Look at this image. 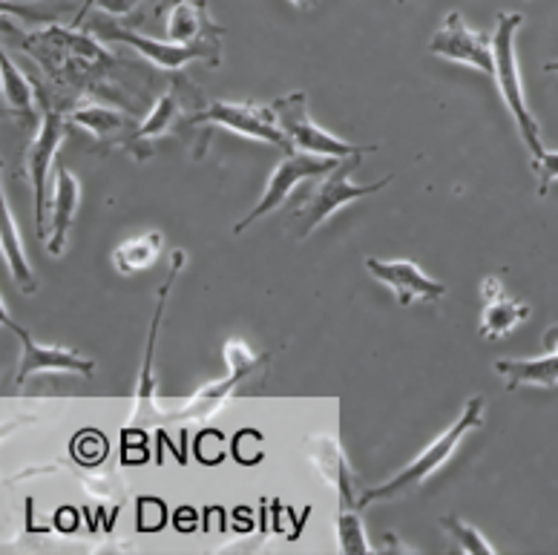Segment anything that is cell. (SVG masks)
<instances>
[{
  "label": "cell",
  "mask_w": 558,
  "mask_h": 555,
  "mask_svg": "<svg viewBox=\"0 0 558 555\" xmlns=\"http://www.w3.org/2000/svg\"><path fill=\"white\" fill-rule=\"evenodd\" d=\"M481 426H484V397L475 395L466 400L463 412L458 414V421H454L444 435L435 437L415 460H409L398 475H391L384 484H377L372 486V490L363 492L357 498L360 509L368 507V504H375V500L398 498V495H403V492L412 490V486H421L423 481L429 475H435L440 467H447V460L452 458L454 449L463 444V437H470L472 432Z\"/></svg>",
  "instance_id": "cell-1"
},
{
  "label": "cell",
  "mask_w": 558,
  "mask_h": 555,
  "mask_svg": "<svg viewBox=\"0 0 558 555\" xmlns=\"http://www.w3.org/2000/svg\"><path fill=\"white\" fill-rule=\"evenodd\" d=\"M521 24H524V15H519V12H498L495 15V84H498V93H501L507 110L512 112V119L519 124L526 150L533 153V159H538L544 153L542 130H538V121H535V116L526 107L524 84H521L519 72V56H515V33L521 29Z\"/></svg>",
  "instance_id": "cell-2"
},
{
  "label": "cell",
  "mask_w": 558,
  "mask_h": 555,
  "mask_svg": "<svg viewBox=\"0 0 558 555\" xmlns=\"http://www.w3.org/2000/svg\"><path fill=\"white\" fill-rule=\"evenodd\" d=\"M360 159H363V156H349V159L340 161V167H337V170H331V173H328L326 179L317 184V191H314L312 196H305L303 202L294 207L291 222H288V233H291V237L303 242V239L312 237L319 225H326L328 219H331V216H335L343 205H349V202H357V198L375 196V193L384 191L386 184H391V179H395L391 173L386 176V179H380L377 184L351 182L349 176L357 170Z\"/></svg>",
  "instance_id": "cell-3"
},
{
  "label": "cell",
  "mask_w": 558,
  "mask_h": 555,
  "mask_svg": "<svg viewBox=\"0 0 558 555\" xmlns=\"http://www.w3.org/2000/svg\"><path fill=\"white\" fill-rule=\"evenodd\" d=\"M29 56H35L40 64L47 67L56 79L78 84L96 70L105 72L112 64V58L98 47L89 35L72 33V29H47V33L33 35L21 40Z\"/></svg>",
  "instance_id": "cell-4"
},
{
  "label": "cell",
  "mask_w": 558,
  "mask_h": 555,
  "mask_svg": "<svg viewBox=\"0 0 558 555\" xmlns=\"http://www.w3.org/2000/svg\"><path fill=\"white\" fill-rule=\"evenodd\" d=\"M277 112L279 130L286 133L291 147L300 153H312V156H326V159H349V156H363V153L377 150V144H351L326 133V130L314 124L312 112H308V98L305 93H288L271 104Z\"/></svg>",
  "instance_id": "cell-5"
},
{
  "label": "cell",
  "mask_w": 558,
  "mask_h": 555,
  "mask_svg": "<svg viewBox=\"0 0 558 555\" xmlns=\"http://www.w3.org/2000/svg\"><path fill=\"white\" fill-rule=\"evenodd\" d=\"M38 107H40V128L38 135L26 150V167H29V179H33L35 191V214H38V237L47 239V173L56 153L64 138V110L52 104V98L38 87Z\"/></svg>",
  "instance_id": "cell-6"
},
{
  "label": "cell",
  "mask_w": 558,
  "mask_h": 555,
  "mask_svg": "<svg viewBox=\"0 0 558 555\" xmlns=\"http://www.w3.org/2000/svg\"><path fill=\"white\" fill-rule=\"evenodd\" d=\"M191 121L193 124H219V128H228L231 133L247 135L254 142L274 144L279 150L291 153V142L279 130L274 107H263V104L254 101H214L205 110L196 112Z\"/></svg>",
  "instance_id": "cell-7"
},
{
  "label": "cell",
  "mask_w": 558,
  "mask_h": 555,
  "mask_svg": "<svg viewBox=\"0 0 558 555\" xmlns=\"http://www.w3.org/2000/svg\"><path fill=\"white\" fill-rule=\"evenodd\" d=\"M340 161L343 159H326V156H312V153H288L286 159L274 167L271 179H268V184H265L263 198L256 202L254 210H251L242 222L233 225V233L240 237L242 230H245L247 225H254L259 216H268L271 210H277V207L291 196V191H294L296 184L303 182V179L328 176L331 170L340 167Z\"/></svg>",
  "instance_id": "cell-8"
},
{
  "label": "cell",
  "mask_w": 558,
  "mask_h": 555,
  "mask_svg": "<svg viewBox=\"0 0 558 555\" xmlns=\"http://www.w3.org/2000/svg\"><path fill=\"white\" fill-rule=\"evenodd\" d=\"M0 319L21 340V363H17L15 374L17 386H24L35 374H81V377H93L96 374V363L81 358L78 351L64 349V346H52L49 349V346H40L38 340H33V334L17 326L15 319L7 314V309H0Z\"/></svg>",
  "instance_id": "cell-9"
},
{
  "label": "cell",
  "mask_w": 558,
  "mask_h": 555,
  "mask_svg": "<svg viewBox=\"0 0 558 555\" xmlns=\"http://www.w3.org/2000/svg\"><path fill=\"white\" fill-rule=\"evenodd\" d=\"M225 363H228V377L208 383L199 391H193L187 400L179 403L173 418L187 421V418H208V414H214L233 391L240 389V383L263 365V358H256L254 351L247 349L242 340H228L225 342Z\"/></svg>",
  "instance_id": "cell-10"
},
{
  "label": "cell",
  "mask_w": 558,
  "mask_h": 555,
  "mask_svg": "<svg viewBox=\"0 0 558 555\" xmlns=\"http://www.w3.org/2000/svg\"><path fill=\"white\" fill-rule=\"evenodd\" d=\"M432 56L466 64L472 70H481L487 79H495V56H493V35L478 33L466 26L461 12H449L444 17V26L432 35L429 40Z\"/></svg>",
  "instance_id": "cell-11"
},
{
  "label": "cell",
  "mask_w": 558,
  "mask_h": 555,
  "mask_svg": "<svg viewBox=\"0 0 558 555\" xmlns=\"http://www.w3.org/2000/svg\"><path fill=\"white\" fill-rule=\"evenodd\" d=\"M93 33L98 35L101 40H116V44H124V47H133L136 52H142L150 64H156L159 70H182L184 64H191L196 58H205L208 64L219 67L222 64V52L214 47H182V44H161V40L144 38V35L133 33V29H121L119 24H112V21H105L101 15H96L93 26H89Z\"/></svg>",
  "instance_id": "cell-12"
},
{
  "label": "cell",
  "mask_w": 558,
  "mask_h": 555,
  "mask_svg": "<svg viewBox=\"0 0 558 555\" xmlns=\"http://www.w3.org/2000/svg\"><path fill=\"white\" fill-rule=\"evenodd\" d=\"M366 268L377 282L391 288V294L398 297L403 309H409L415 300L438 302L440 297L447 294L444 282L426 277L415 262L409 260H375V256H368Z\"/></svg>",
  "instance_id": "cell-13"
},
{
  "label": "cell",
  "mask_w": 558,
  "mask_h": 555,
  "mask_svg": "<svg viewBox=\"0 0 558 555\" xmlns=\"http://www.w3.org/2000/svg\"><path fill=\"white\" fill-rule=\"evenodd\" d=\"M81 205V182L66 170V165L58 161L56 167V188H52V205H49V214H52V237L47 239V248L52 256H61L66 248V239H70V228L78 216Z\"/></svg>",
  "instance_id": "cell-14"
},
{
  "label": "cell",
  "mask_w": 558,
  "mask_h": 555,
  "mask_svg": "<svg viewBox=\"0 0 558 555\" xmlns=\"http://www.w3.org/2000/svg\"><path fill=\"white\" fill-rule=\"evenodd\" d=\"M222 29L208 17V7L202 0H184L168 15V38L182 47H214L219 49Z\"/></svg>",
  "instance_id": "cell-15"
},
{
  "label": "cell",
  "mask_w": 558,
  "mask_h": 555,
  "mask_svg": "<svg viewBox=\"0 0 558 555\" xmlns=\"http://www.w3.org/2000/svg\"><path fill=\"white\" fill-rule=\"evenodd\" d=\"M547 342V354L544 358L530 360H498L495 372L501 374L507 389L515 386H538V389H558V342Z\"/></svg>",
  "instance_id": "cell-16"
},
{
  "label": "cell",
  "mask_w": 558,
  "mask_h": 555,
  "mask_svg": "<svg viewBox=\"0 0 558 555\" xmlns=\"http://www.w3.org/2000/svg\"><path fill=\"white\" fill-rule=\"evenodd\" d=\"M0 248H3V260H7L17 288L24 294H35L38 291V279H35V268L26 260L21 230H17L15 214H12V207L7 202V193H0Z\"/></svg>",
  "instance_id": "cell-17"
},
{
  "label": "cell",
  "mask_w": 558,
  "mask_h": 555,
  "mask_svg": "<svg viewBox=\"0 0 558 555\" xmlns=\"http://www.w3.org/2000/svg\"><path fill=\"white\" fill-rule=\"evenodd\" d=\"M312 460L328 484L337 486L340 507H360L354 500V475H351L349 460H345L343 449H340L335 437H317L312 444Z\"/></svg>",
  "instance_id": "cell-18"
},
{
  "label": "cell",
  "mask_w": 558,
  "mask_h": 555,
  "mask_svg": "<svg viewBox=\"0 0 558 555\" xmlns=\"http://www.w3.org/2000/svg\"><path fill=\"white\" fill-rule=\"evenodd\" d=\"M184 265V251H173V270H170V279L165 286L159 288V302H156V314H153L150 323V337H147V358H144V369H142V381H138V397H136V412L133 418H144L147 409H153V391H156V381H153V351H156V334H159L161 326V314H165V302H168L170 288H173V279L179 274V268Z\"/></svg>",
  "instance_id": "cell-19"
},
{
  "label": "cell",
  "mask_w": 558,
  "mask_h": 555,
  "mask_svg": "<svg viewBox=\"0 0 558 555\" xmlns=\"http://www.w3.org/2000/svg\"><path fill=\"white\" fill-rule=\"evenodd\" d=\"M530 314H533V309L521 300H510V297L489 300L484 305V314H481V337L484 340H501V337L515 331Z\"/></svg>",
  "instance_id": "cell-20"
},
{
  "label": "cell",
  "mask_w": 558,
  "mask_h": 555,
  "mask_svg": "<svg viewBox=\"0 0 558 555\" xmlns=\"http://www.w3.org/2000/svg\"><path fill=\"white\" fill-rule=\"evenodd\" d=\"M179 116H182V96H179V89L173 87V89H168V93H165L159 101H156V107H153L150 116L144 119L142 128L130 135V138H133L138 147V159L144 156V147L150 150V142H156V138H161V135L170 133V128H173Z\"/></svg>",
  "instance_id": "cell-21"
},
{
  "label": "cell",
  "mask_w": 558,
  "mask_h": 555,
  "mask_svg": "<svg viewBox=\"0 0 558 555\" xmlns=\"http://www.w3.org/2000/svg\"><path fill=\"white\" fill-rule=\"evenodd\" d=\"M0 75H3V101L21 119H35V104H38V87L17 70L9 56H0Z\"/></svg>",
  "instance_id": "cell-22"
},
{
  "label": "cell",
  "mask_w": 558,
  "mask_h": 555,
  "mask_svg": "<svg viewBox=\"0 0 558 555\" xmlns=\"http://www.w3.org/2000/svg\"><path fill=\"white\" fill-rule=\"evenodd\" d=\"M161 245H165V237L159 230H150V233H142V237H133L128 242H121L116 251H112V265L121 270V274H138V270L150 268L156 256L161 254Z\"/></svg>",
  "instance_id": "cell-23"
},
{
  "label": "cell",
  "mask_w": 558,
  "mask_h": 555,
  "mask_svg": "<svg viewBox=\"0 0 558 555\" xmlns=\"http://www.w3.org/2000/svg\"><path fill=\"white\" fill-rule=\"evenodd\" d=\"M72 124H78V128L89 130V133L96 135V138H110V135L121 133V130L128 128V119L121 116V112H112L101 104L84 101L75 104L70 112Z\"/></svg>",
  "instance_id": "cell-24"
},
{
  "label": "cell",
  "mask_w": 558,
  "mask_h": 555,
  "mask_svg": "<svg viewBox=\"0 0 558 555\" xmlns=\"http://www.w3.org/2000/svg\"><path fill=\"white\" fill-rule=\"evenodd\" d=\"M337 535H340L343 553H372V544H368L366 530H363V518H360V507H340Z\"/></svg>",
  "instance_id": "cell-25"
},
{
  "label": "cell",
  "mask_w": 558,
  "mask_h": 555,
  "mask_svg": "<svg viewBox=\"0 0 558 555\" xmlns=\"http://www.w3.org/2000/svg\"><path fill=\"white\" fill-rule=\"evenodd\" d=\"M440 527L452 535V541L458 544L461 553H495V547L489 544L484 535H481L472 523H466L458 516H444L440 518Z\"/></svg>",
  "instance_id": "cell-26"
},
{
  "label": "cell",
  "mask_w": 558,
  "mask_h": 555,
  "mask_svg": "<svg viewBox=\"0 0 558 555\" xmlns=\"http://www.w3.org/2000/svg\"><path fill=\"white\" fill-rule=\"evenodd\" d=\"M533 170L538 176V196H547L550 184L558 182V150H544L533 159Z\"/></svg>",
  "instance_id": "cell-27"
},
{
  "label": "cell",
  "mask_w": 558,
  "mask_h": 555,
  "mask_svg": "<svg viewBox=\"0 0 558 555\" xmlns=\"http://www.w3.org/2000/svg\"><path fill=\"white\" fill-rule=\"evenodd\" d=\"M138 3H142V0H87L84 9L78 12V17H75V24L84 21V15H87L89 9H101V12H107V15H130Z\"/></svg>",
  "instance_id": "cell-28"
},
{
  "label": "cell",
  "mask_w": 558,
  "mask_h": 555,
  "mask_svg": "<svg viewBox=\"0 0 558 555\" xmlns=\"http://www.w3.org/2000/svg\"><path fill=\"white\" fill-rule=\"evenodd\" d=\"M498 297H504L501 294V282H498V279L495 277H487L484 279V300H498Z\"/></svg>",
  "instance_id": "cell-29"
},
{
  "label": "cell",
  "mask_w": 558,
  "mask_h": 555,
  "mask_svg": "<svg viewBox=\"0 0 558 555\" xmlns=\"http://www.w3.org/2000/svg\"><path fill=\"white\" fill-rule=\"evenodd\" d=\"M291 3H294L296 9H303V12H305V9L317 7V0H291Z\"/></svg>",
  "instance_id": "cell-30"
},
{
  "label": "cell",
  "mask_w": 558,
  "mask_h": 555,
  "mask_svg": "<svg viewBox=\"0 0 558 555\" xmlns=\"http://www.w3.org/2000/svg\"><path fill=\"white\" fill-rule=\"evenodd\" d=\"M179 3H184V0H161L159 12H170V9H175V7H179Z\"/></svg>",
  "instance_id": "cell-31"
},
{
  "label": "cell",
  "mask_w": 558,
  "mask_h": 555,
  "mask_svg": "<svg viewBox=\"0 0 558 555\" xmlns=\"http://www.w3.org/2000/svg\"><path fill=\"white\" fill-rule=\"evenodd\" d=\"M544 70H547V72H553V75H558V61H550V64L544 67Z\"/></svg>",
  "instance_id": "cell-32"
}]
</instances>
